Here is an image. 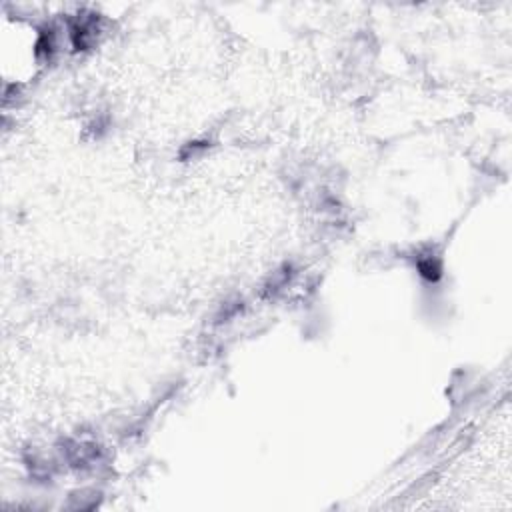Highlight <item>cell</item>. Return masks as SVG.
Wrapping results in <instances>:
<instances>
[{
  "label": "cell",
  "mask_w": 512,
  "mask_h": 512,
  "mask_svg": "<svg viewBox=\"0 0 512 512\" xmlns=\"http://www.w3.org/2000/svg\"><path fill=\"white\" fill-rule=\"evenodd\" d=\"M0 46L2 78L6 84H20L34 76L42 54V38L34 26L4 18Z\"/></svg>",
  "instance_id": "1"
}]
</instances>
